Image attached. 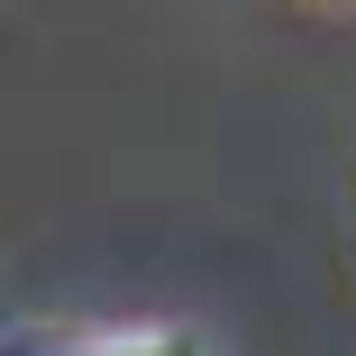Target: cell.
Listing matches in <instances>:
<instances>
[{
	"label": "cell",
	"instance_id": "1",
	"mask_svg": "<svg viewBox=\"0 0 356 356\" xmlns=\"http://www.w3.org/2000/svg\"><path fill=\"white\" fill-rule=\"evenodd\" d=\"M101 356H192L183 338H119V347H101Z\"/></svg>",
	"mask_w": 356,
	"mask_h": 356
}]
</instances>
